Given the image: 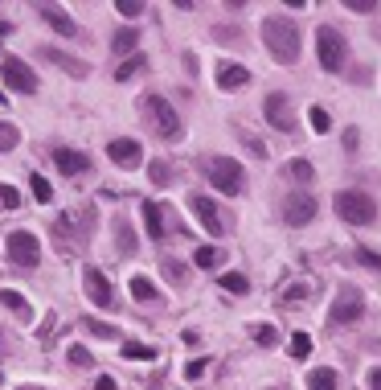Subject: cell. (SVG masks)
I'll list each match as a JSON object with an SVG mask.
<instances>
[{"label": "cell", "mask_w": 381, "mask_h": 390, "mask_svg": "<svg viewBox=\"0 0 381 390\" xmlns=\"http://www.w3.org/2000/svg\"><path fill=\"white\" fill-rule=\"evenodd\" d=\"M263 45L271 49V58L279 62V66H295V58H300V21H291V16H267L263 21Z\"/></svg>", "instance_id": "1"}, {"label": "cell", "mask_w": 381, "mask_h": 390, "mask_svg": "<svg viewBox=\"0 0 381 390\" xmlns=\"http://www.w3.org/2000/svg\"><path fill=\"white\" fill-rule=\"evenodd\" d=\"M201 173L209 177V185H218L222 193H242V185H246V169L234 160V156H222V152H213V156H201Z\"/></svg>", "instance_id": "2"}, {"label": "cell", "mask_w": 381, "mask_h": 390, "mask_svg": "<svg viewBox=\"0 0 381 390\" xmlns=\"http://www.w3.org/2000/svg\"><path fill=\"white\" fill-rule=\"evenodd\" d=\"M316 53H320V66L328 74H341L349 66V41L332 29V25H320L316 29Z\"/></svg>", "instance_id": "3"}, {"label": "cell", "mask_w": 381, "mask_h": 390, "mask_svg": "<svg viewBox=\"0 0 381 390\" xmlns=\"http://www.w3.org/2000/svg\"><path fill=\"white\" fill-rule=\"evenodd\" d=\"M332 206H337V214H341L345 222H353V226H365V222L378 218V206H373V197H369L365 189H341V193L332 197Z\"/></svg>", "instance_id": "4"}, {"label": "cell", "mask_w": 381, "mask_h": 390, "mask_svg": "<svg viewBox=\"0 0 381 390\" xmlns=\"http://www.w3.org/2000/svg\"><path fill=\"white\" fill-rule=\"evenodd\" d=\"M365 317V296H361V288L357 284H345V288H337V300H332V308H328V325L337 329V325H357Z\"/></svg>", "instance_id": "5"}, {"label": "cell", "mask_w": 381, "mask_h": 390, "mask_svg": "<svg viewBox=\"0 0 381 390\" xmlns=\"http://www.w3.org/2000/svg\"><path fill=\"white\" fill-rule=\"evenodd\" d=\"M144 115H148V123H152L164 140H181V115L172 111V103H168L164 95H148V99H144Z\"/></svg>", "instance_id": "6"}, {"label": "cell", "mask_w": 381, "mask_h": 390, "mask_svg": "<svg viewBox=\"0 0 381 390\" xmlns=\"http://www.w3.org/2000/svg\"><path fill=\"white\" fill-rule=\"evenodd\" d=\"M312 218H316V197L308 189H295L283 197V222L287 226H308Z\"/></svg>", "instance_id": "7"}, {"label": "cell", "mask_w": 381, "mask_h": 390, "mask_svg": "<svg viewBox=\"0 0 381 390\" xmlns=\"http://www.w3.org/2000/svg\"><path fill=\"white\" fill-rule=\"evenodd\" d=\"M8 259H12L16 267H37V259H41V243H37V234H29V230H12V234H8Z\"/></svg>", "instance_id": "8"}, {"label": "cell", "mask_w": 381, "mask_h": 390, "mask_svg": "<svg viewBox=\"0 0 381 390\" xmlns=\"http://www.w3.org/2000/svg\"><path fill=\"white\" fill-rule=\"evenodd\" d=\"M263 111H267V123L275 132H295V111H291V99L283 90H271L267 103H263Z\"/></svg>", "instance_id": "9"}, {"label": "cell", "mask_w": 381, "mask_h": 390, "mask_svg": "<svg viewBox=\"0 0 381 390\" xmlns=\"http://www.w3.org/2000/svg\"><path fill=\"white\" fill-rule=\"evenodd\" d=\"M0 74H4V82H8L12 90H21V95H33V90H37V74H33V66H25L21 58H4Z\"/></svg>", "instance_id": "10"}, {"label": "cell", "mask_w": 381, "mask_h": 390, "mask_svg": "<svg viewBox=\"0 0 381 390\" xmlns=\"http://www.w3.org/2000/svg\"><path fill=\"white\" fill-rule=\"evenodd\" d=\"M189 206H193V214L201 218V226H205L213 239H222V234H226V222H222V210L213 206V197H205V193H193V202H189Z\"/></svg>", "instance_id": "11"}, {"label": "cell", "mask_w": 381, "mask_h": 390, "mask_svg": "<svg viewBox=\"0 0 381 390\" xmlns=\"http://www.w3.org/2000/svg\"><path fill=\"white\" fill-rule=\"evenodd\" d=\"M82 284H86V296L98 304V308H111V300H115V292H111V284H107V276L98 271V267H86V276H82Z\"/></svg>", "instance_id": "12"}, {"label": "cell", "mask_w": 381, "mask_h": 390, "mask_svg": "<svg viewBox=\"0 0 381 390\" xmlns=\"http://www.w3.org/2000/svg\"><path fill=\"white\" fill-rule=\"evenodd\" d=\"M250 82V70L238 66V62H218V86L222 90H242Z\"/></svg>", "instance_id": "13"}, {"label": "cell", "mask_w": 381, "mask_h": 390, "mask_svg": "<svg viewBox=\"0 0 381 390\" xmlns=\"http://www.w3.org/2000/svg\"><path fill=\"white\" fill-rule=\"evenodd\" d=\"M107 156H111L119 169H135V164L144 160V156H140V144H135V140H111V144H107Z\"/></svg>", "instance_id": "14"}, {"label": "cell", "mask_w": 381, "mask_h": 390, "mask_svg": "<svg viewBox=\"0 0 381 390\" xmlns=\"http://www.w3.org/2000/svg\"><path fill=\"white\" fill-rule=\"evenodd\" d=\"M53 164H57V173L78 177V173L90 169V156H86V152H74V148H57V152H53Z\"/></svg>", "instance_id": "15"}, {"label": "cell", "mask_w": 381, "mask_h": 390, "mask_svg": "<svg viewBox=\"0 0 381 390\" xmlns=\"http://www.w3.org/2000/svg\"><path fill=\"white\" fill-rule=\"evenodd\" d=\"M37 12H41V16H45L62 37H74V33H78V25L70 21V12H66V8H57V4H37Z\"/></svg>", "instance_id": "16"}, {"label": "cell", "mask_w": 381, "mask_h": 390, "mask_svg": "<svg viewBox=\"0 0 381 390\" xmlns=\"http://www.w3.org/2000/svg\"><path fill=\"white\" fill-rule=\"evenodd\" d=\"M41 58L45 62H53V66H62L66 74H74V78H86V62H78V58H70V53H62V49H53V45H45L41 49Z\"/></svg>", "instance_id": "17"}, {"label": "cell", "mask_w": 381, "mask_h": 390, "mask_svg": "<svg viewBox=\"0 0 381 390\" xmlns=\"http://www.w3.org/2000/svg\"><path fill=\"white\" fill-rule=\"evenodd\" d=\"M140 210H144V226H148V239H156V243H160V239H164V210H160L156 202H144Z\"/></svg>", "instance_id": "18"}, {"label": "cell", "mask_w": 381, "mask_h": 390, "mask_svg": "<svg viewBox=\"0 0 381 390\" xmlns=\"http://www.w3.org/2000/svg\"><path fill=\"white\" fill-rule=\"evenodd\" d=\"M337 387H341V378H337V370H328V366H320V370L308 374V390H337Z\"/></svg>", "instance_id": "19"}, {"label": "cell", "mask_w": 381, "mask_h": 390, "mask_svg": "<svg viewBox=\"0 0 381 390\" xmlns=\"http://www.w3.org/2000/svg\"><path fill=\"white\" fill-rule=\"evenodd\" d=\"M135 45H140V29H119V33L111 37V49H115V53H131Z\"/></svg>", "instance_id": "20"}, {"label": "cell", "mask_w": 381, "mask_h": 390, "mask_svg": "<svg viewBox=\"0 0 381 390\" xmlns=\"http://www.w3.org/2000/svg\"><path fill=\"white\" fill-rule=\"evenodd\" d=\"M131 296H135L140 304H148V300H156V284H152L148 276H131Z\"/></svg>", "instance_id": "21"}, {"label": "cell", "mask_w": 381, "mask_h": 390, "mask_svg": "<svg viewBox=\"0 0 381 390\" xmlns=\"http://www.w3.org/2000/svg\"><path fill=\"white\" fill-rule=\"evenodd\" d=\"M287 177H291V181H300V185H308V181L316 177V169H312L308 160H300V156H295V160H287Z\"/></svg>", "instance_id": "22"}, {"label": "cell", "mask_w": 381, "mask_h": 390, "mask_svg": "<svg viewBox=\"0 0 381 390\" xmlns=\"http://www.w3.org/2000/svg\"><path fill=\"white\" fill-rule=\"evenodd\" d=\"M222 259H226V251H218V247H201V251H193V263H197V267H205V271H209V267H218Z\"/></svg>", "instance_id": "23"}, {"label": "cell", "mask_w": 381, "mask_h": 390, "mask_svg": "<svg viewBox=\"0 0 381 390\" xmlns=\"http://www.w3.org/2000/svg\"><path fill=\"white\" fill-rule=\"evenodd\" d=\"M115 239H119V251H123V255H135V234H131V226H127L123 218L115 222Z\"/></svg>", "instance_id": "24"}, {"label": "cell", "mask_w": 381, "mask_h": 390, "mask_svg": "<svg viewBox=\"0 0 381 390\" xmlns=\"http://www.w3.org/2000/svg\"><path fill=\"white\" fill-rule=\"evenodd\" d=\"M222 288H226L230 296H246V292H250V280L238 276V271H230V276H222Z\"/></svg>", "instance_id": "25"}, {"label": "cell", "mask_w": 381, "mask_h": 390, "mask_svg": "<svg viewBox=\"0 0 381 390\" xmlns=\"http://www.w3.org/2000/svg\"><path fill=\"white\" fill-rule=\"evenodd\" d=\"M123 358H131V362H152L156 350H152V345H140V341H123Z\"/></svg>", "instance_id": "26"}, {"label": "cell", "mask_w": 381, "mask_h": 390, "mask_svg": "<svg viewBox=\"0 0 381 390\" xmlns=\"http://www.w3.org/2000/svg\"><path fill=\"white\" fill-rule=\"evenodd\" d=\"M144 66H148V62H144V53H131V58H127V62L115 70V78H119V82H127V78H131V74H140Z\"/></svg>", "instance_id": "27"}, {"label": "cell", "mask_w": 381, "mask_h": 390, "mask_svg": "<svg viewBox=\"0 0 381 390\" xmlns=\"http://www.w3.org/2000/svg\"><path fill=\"white\" fill-rule=\"evenodd\" d=\"M0 304L12 308V313H21V317H29V300H25L21 292H8V288H4V292H0Z\"/></svg>", "instance_id": "28"}, {"label": "cell", "mask_w": 381, "mask_h": 390, "mask_svg": "<svg viewBox=\"0 0 381 390\" xmlns=\"http://www.w3.org/2000/svg\"><path fill=\"white\" fill-rule=\"evenodd\" d=\"M29 185H33V197H37V202H53V185H49L41 173H33V177H29Z\"/></svg>", "instance_id": "29"}, {"label": "cell", "mask_w": 381, "mask_h": 390, "mask_svg": "<svg viewBox=\"0 0 381 390\" xmlns=\"http://www.w3.org/2000/svg\"><path fill=\"white\" fill-rule=\"evenodd\" d=\"M357 263H361V267H369L373 276H381V255H378V251H369V247H357Z\"/></svg>", "instance_id": "30"}, {"label": "cell", "mask_w": 381, "mask_h": 390, "mask_svg": "<svg viewBox=\"0 0 381 390\" xmlns=\"http://www.w3.org/2000/svg\"><path fill=\"white\" fill-rule=\"evenodd\" d=\"M250 337H254L259 345H275V341H279V329H275V325H254Z\"/></svg>", "instance_id": "31"}, {"label": "cell", "mask_w": 381, "mask_h": 390, "mask_svg": "<svg viewBox=\"0 0 381 390\" xmlns=\"http://www.w3.org/2000/svg\"><path fill=\"white\" fill-rule=\"evenodd\" d=\"M16 144H21V132L12 123H0V152H12Z\"/></svg>", "instance_id": "32"}, {"label": "cell", "mask_w": 381, "mask_h": 390, "mask_svg": "<svg viewBox=\"0 0 381 390\" xmlns=\"http://www.w3.org/2000/svg\"><path fill=\"white\" fill-rule=\"evenodd\" d=\"M308 119H312V127H316L320 136H324V132H332V119H328V111H324V107H312V111H308Z\"/></svg>", "instance_id": "33"}, {"label": "cell", "mask_w": 381, "mask_h": 390, "mask_svg": "<svg viewBox=\"0 0 381 390\" xmlns=\"http://www.w3.org/2000/svg\"><path fill=\"white\" fill-rule=\"evenodd\" d=\"M312 296V284H291L283 288V304H295V300H308Z\"/></svg>", "instance_id": "34"}, {"label": "cell", "mask_w": 381, "mask_h": 390, "mask_svg": "<svg viewBox=\"0 0 381 390\" xmlns=\"http://www.w3.org/2000/svg\"><path fill=\"white\" fill-rule=\"evenodd\" d=\"M287 354H291V358H308V354H312V337H308V333H295Z\"/></svg>", "instance_id": "35"}, {"label": "cell", "mask_w": 381, "mask_h": 390, "mask_svg": "<svg viewBox=\"0 0 381 390\" xmlns=\"http://www.w3.org/2000/svg\"><path fill=\"white\" fill-rule=\"evenodd\" d=\"M70 366H78V370H86V366H94V358L82 350V345H70Z\"/></svg>", "instance_id": "36"}, {"label": "cell", "mask_w": 381, "mask_h": 390, "mask_svg": "<svg viewBox=\"0 0 381 390\" xmlns=\"http://www.w3.org/2000/svg\"><path fill=\"white\" fill-rule=\"evenodd\" d=\"M0 206H4V210H16V206H21V193H16L12 185H4V181H0Z\"/></svg>", "instance_id": "37"}, {"label": "cell", "mask_w": 381, "mask_h": 390, "mask_svg": "<svg viewBox=\"0 0 381 390\" xmlns=\"http://www.w3.org/2000/svg\"><path fill=\"white\" fill-rule=\"evenodd\" d=\"M148 177H152V185H168V164H164V160H152Z\"/></svg>", "instance_id": "38"}, {"label": "cell", "mask_w": 381, "mask_h": 390, "mask_svg": "<svg viewBox=\"0 0 381 390\" xmlns=\"http://www.w3.org/2000/svg\"><path fill=\"white\" fill-rule=\"evenodd\" d=\"M164 276H168V280H176V284H185V276H189V271H185V263H176V259H164Z\"/></svg>", "instance_id": "39"}, {"label": "cell", "mask_w": 381, "mask_h": 390, "mask_svg": "<svg viewBox=\"0 0 381 390\" xmlns=\"http://www.w3.org/2000/svg\"><path fill=\"white\" fill-rule=\"evenodd\" d=\"M115 8H119V16H140V12H144V4H140V0H119Z\"/></svg>", "instance_id": "40"}, {"label": "cell", "mask_w": 381, "mask_h": 390, "mask_svg": "<svg viewBox=\"0 0 381 390\" xmlns=\"http://www.w3.org/2000/svg\"><path fill=\"white\" fill-rule=\"evenodd\" d=\"M86 329H90L94 337H115V329H111V325H103V321H86Z\"/></svg>", "instance_id": "41"}, {"label": "cell", "mask_w": 381, "mask_h": 390, "mask_svg": "<svg viewBox=\"0 0 381 390\" xmlns=\"http://www.w3.org/2000/svg\"><path fill=\"white\" fill-rule=\"evenodd\" d=\"M353 12H378V0H349Z\"/></svg>", "instance_id": "42"}, {"label": "cell", "mask_w": 381, "mask_h": 390, "mask_svg": "<svg viewBox=\"0 0 381 390\" xmlns=\"http://www.w3.org/2000/svg\"><path fill=\"white\" fill-rule=\"evenodd\" d=\"M357 144H361V132L349 127V132H345V152H357Z\"/></svg>", "instance_id": "43"}, {"label": "cell", "mask_w": 381, "mask_h": 390, "mask_svg": "<svg viewBox=\"0 0 381 390\" xmlns=\"http://www.w3.org/2000/svg\"><path fill=\"white\" fill-rule=\"evenodd\" d=\"M201 374H205V362H201V358H193V362L185 366V378H201Z\"/></svg>", "instance_id": "44"}, {"label": "cell", "mask_w": 381, "mask_h": 390, "mask_svg": "<svg viewBox=\"0 0 381 390\" xmlns=\"http://www.w3.org/2000/svg\"><path fill=\"white\" fill-rule=\"evenodd\" d=\"M365 382H369V390H381V366L369 370V378H365Z\"/></svg>", "instance_id": "45"}, {"label": "cell", "mask_w": 381, "mask_h": 390, "mask_svg": "<svg viewBox=\"0 0 381 390\" xmlns=\"http://www.w3.org/2000/svg\"><path fill=\"white\" fill-rule=\"evenodd\" d=\"M94 390H119V387H115V378H111V374H103V378L94 382Z\"/></svg>", "instance_id": "46"}, {"label": "cell", "mask_w": 381, "mask_h": 390, "mask_svg": "<svg viewBox=\"0 0 381 390\" xmlns=\"http://www.w3.org/2000/svg\"><path fill=\"white\" fill-rule=\"evenodd\" d=\"M8 29H12V25H8V21H0V37H4V33H8Z\"/></svg>", "instance_id": "47"}, {"label": "cell", "mask_w": 381, "mask_h": 390, "mask_svg": "<svg viewBox=\"0 0 381 390\" xmlns=\"http://www.w3.org/2000/svg\"><path fill=\"white\" fill-rule=\"evenodd\" d=\"M0 103H4V90H0Z\"/></svg>", "instance_id": "48"}, {"label": "cell", "mask_w": 381, "mask_h": 390, "mask_svg": "<svg viewBox=\"0 0 381 390\" xmlns=\"http://www.w3.org/2000/svg\"><path fill=\"white\" fill-rule=\"evenodd\" d=\"M25 390H29V387H25Z\"/></svg>", "instance_id": "49"}]
</instances>
